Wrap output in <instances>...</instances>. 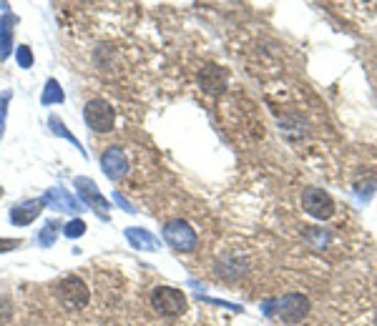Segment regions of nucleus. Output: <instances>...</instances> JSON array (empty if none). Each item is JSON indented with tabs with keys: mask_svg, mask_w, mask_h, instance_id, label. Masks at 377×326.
Returning <instances> with one entry per match:
<instances>
[{
	"mask_svg": "<svg viewBox=\"0 0 377 326\" xmlns=\"http://www.w3.org/2000/svg\"><path fill=\"white\" fill-rule=\"evenodd\" d=\"M264 313L267 316H276L282 324H300L309 313V299L304 294H287L276 301H267L264 304Z\"/></svg>",
	"mask_w": 377,
	"mask_h": 326,
	"instance_id": "nucleus-1",
	"label": "nucleus"
},
{
	"mask_svg": "<svg viewBox=\"0 0 377 326\" xmlns=\"http://www.w3.org/2000/svg\"><path fill=\"white\" fill-rule=\"evenodd\" d=\"M56 296L61 301V306L68 309V311H81L91 301V291H88L81 276H63L56 284Z\"/></svg>",
	"mask_w": 377,
	"mask_h": 326,
	"instance_id": "nucleus-2",
	"label": "nucleus"
},
{
	"mask_svg": "<svg viewBox=\"0 0 377 326\" xmlns=\"http://www.w3.org/2000/svg\"><path fill=\"white\" fill-rule=\"evenodd\" d=\"M161 233H163L166 246L179 251V254H191V251H196V246H199V236H196V231L191 228V224L184 219L166 221Z\"/></svg>",
	"mask_w": 377,
	"mask_h": 326,
	"instance_id": "nucleus-3",
	"label": "nucleus"
},
{
	"mask_svg": "<svg viewBox=\"0 0 377 326\" xmlns=\"http://www.w3.org/2000/svg\"><path fill=\"white\" fill-rule=\"evenodd\" d=\"M73 188H75V194H78V199H81L83 206L91 208V211H94L98 219L108 221L111 201L101 194V188L96 186L94 178H88V176H75V178H73Z\"/></svg>",
	"mask_w": 377,
	"mask_h": 326,
	"instance_id": "nucleus-4",
	"label": "nucleus"
},
{
	"mask_svg": "<svg viewBox=\"0 0 377 326\" xmlns=\"http://www.w3.org/2000/svg\"><path fill=\"white\" fill-rule=\"evenodd\" d=\"M83 121L94 133H111L116 131V111L108 100L91 98L83 106Z\"/></svg>",
	"mask_w": 377,
	"mask_h": 326,
	"instance_id": "nucleus-5",
	"label": "nucleus"
},
{
	"mask_svg": "<svg viewBox=\"0 0 377 326\" xmlns=\"http://www.w3.org/2000/svg\"><path fill=\"white\" fill-rule=\"evenodd\" d=\"M149 301H151V309H154L158 316H182L188 306L184 291L174 286H156L151 291Z\"/></svg>",
	"mask_w": 377,
	"mask_h": 326,
	"instance_id": "nucleus-6",
	"label": "nucleus"
},
{
	"mask_svg": "<svg viewBox=\"0 0 377 326\" xmlns=\"http://www.w3.org/2000/svg\"><path fill=\"white\" fill-rule=\"evenodd\" d=\"M302 208H304L312 219L327 221L334 213V201L327 191L312 186V188H304V191H302Z\"/></svg>",
	"mask_w": 377,
	"mask_h": 326,
	"instance_id": "nucleus-7",
	"label": "nucleus"
},
{
	"mask_svg": "<svg viewBox=\"0 0 377 326\" xmlns=\"http://www.w3.org/2000/svg\"><path fill=\"white\" fill-rule=\"evenodd\" d=\"M98 161H101V171H103L108 181L113 183H119L121 178H126V173H128V158H126L121 146H108V148L101 153Z\"/></svg>",
	"mask_w": 377,
	"mask_h": 326,
	"instance_id": "nucleus-8",
	"label": "nucleus"
},
{
	"mask_svg": "<svg viewBox=\"0 0 377 326\" xmlns=\"http://www.w3.org/2000/svg\"><path fill=\"white\" fill-rule=\"evenodd\" d=\"M40 199H43L45 208H53V211H58V213H68V216H75V213L81 211V203H78V199L71 194L68 188H63V186L48 188V191H45Z\"/></svg>",
	"mask_w": 377,
	"mask_h": 326,
	"instance_id": "nucleus-9",
	"label": "nucleus"
},
{
	"mask_svg": "<svg viewBox=\"0 0 377 326\" xmlns=\"http://www.w3.org/2000/svg\"><path fill=\"white\" fill-rule=\"evenodd\" d=\"M45 203L43 199H25V201H18V203H13L10 211H8V219H10L13 226H31L38 221V216L43 213Z\"/></svg>",
	"mask_w": 377,
	"mask_h": 326,
	"instance_id": "nucleus-10",
	"label": "nucleus"
},
{
	"mask_svg": "<svg viewBox=\"0 0 377 326\" xmlns=\"http://www.w3.org/2000/svg\"><path fill=\"white\" fill-rule=\"evenodd\" d=\"M124 236L126 241L131 244V249L136 251H149V254H154V251L161 249V241H158L149 228H141V226H128V228H124Z\"/></svg>",
	"mask_w": 377,
	"mask_h": 326,
	"instance_id": "nucleus-11",
	"label": "nucleus"
},
{
	"mask_svg": "<svg viewBox=\"0 0 377 326\" xmlns=\"http://www.w3.org/2000/svg\"><path fill=\"white\" fill-rule=\"evenodd\" d=\"M199 81H201V88H204L207 93H219V91H224L226 75H224V70L216 68V65H207V68L201 70Z\"/></svg>",
	"mask_w": 377,
	"mask_h": 326,
	"instance_id": "nucleus-12",
	"label": "nucleus"
},
{
	"mask_svg": "<svg viewBox=\"0 0 377 326\" xmlns=\"http://www.w3.org/2000/svg\"><path fill=\"white\" fill-rule=\"evenodd\" d=\"M13 23H15V18H13L10 13H6L0 18V61L10 58V53L15 50L13 48Z\"/></svg>",
	"mask_w": 377,
	"mask_h": 326,
	"instance_id": "nucleus-13",
	"label": "nucleus"
},
{
	"mask_svg": "<svg viewBox=\"0 0 377 326\" xmlns=\"http://www.w3.org/2000/svg\"><path fill=\"white\" fill-rule=\"evenodd\" d=\"M48 125H50V131H53V136L63 138V141H68V143L73 146V148L78 150V153H81L83 158L88 156V153H86V148H83V143H81V141H78V138L73 136V133L68 131V125L63 123V121L58 118V116H50V118H48Z\"/></svg>",
	"mask_w": 377,
	"mask_h": 326,
	"instance_id": "nucleus-14",
	"label": "nucleus"
},
{
	"mask_svg": "<svg viewBox=\"0 0 377 326\" xmlns=\"http://www.w3.org/2000/svg\"><path fill=\"white\" fill-rule=\"evenodd\" d=\"M63 100H66V93H63L61 83L56 78H48L40 91V106H61Z\"/></svg>",
	"mask_w": 377,
	"mask_h": 326,
	"instance_id": "nucleus-15",
	"label": "nucleus"
},
{
	"mask_svg": "<svg viewBox=\"0 0 377 326\" xmlns=\"http://www.w3.org/2000/svg\"><path fill=\"white\" fill-rule=\"evenodd\" d=\"M63 226L58 224V221H45L43 228L36 233V241L40 249H50V246L56 244V238H58V231H61Z\"/></svg>",
	"mask_w": 377,
	"mask_h": 326,
	"instance_id": "nucleus-16",
	"label": "nucleus"
},
{
	"mask_svg": "<svg viewBox=\"0 0 377 326\" xmlns=\"http://www.w3.org/2000/svg\"><path fill=\"white\" fill-rule=\"evenodd\" d=\"M86 228H88V226H86V221H83V219H71L68 224L61 228V233L66 238H81L83 233H86Z\"/></svg>",
	"mask_w": 377,
	"mask_h": 326,
	"instance_id": "nucleus-17",
	"label": "nucleus"
},
{
	"mask_svg": "<svg viewBox=\"0 0 377 326\" xmlns=\"http://www.w3.org/2000/svg\"><path fill=\"white\" fill-rule=\"evenodd\" d=\"M15 61H18V65L23 70H31L33 68V63H36V58H33V50L28 48V45H15Z\"/></svg>",
	"mask_w": 377,
	"mask_h": 326,
	"instance_id": "nucleus-18",
	"label": "nucleus"
},
{
	"mask_svg": "<svg viewBox=\"0 0 377 326\" xmlns=\"http://www.w3.org/2000/svg\"><path fill=\"white\" fill-rule=\"evenodd\" d=\"M13 91H3L0 93V141L6 136V125H8V106H10Z\"/></svg>",
	"mask_w": 377,
	"mask_h": 326,
	"instance_id": "nucleus-19",
	"label": "nucleus"
},
{
	"mask_svg": "<svg viewBox=\"0 0 377 326\" xmlns=\"http://www.w3.org/2000/svg\"><path fill=\"white\" fill-rule=\"evenodd\" d=\"M10 319H13V304L6 296H0V324H8Z\"/></svg>",
	"mask_w": 377,
	"mask_h": 326,
	"instance_id": "nucleus-20",
	"label": "nucleus"
},
{
	"mask_svg": "<svg viewBox=\"0 0 377 326\" xmlns=\"http://www.w3.org/2000/svg\"><path fill=\"white\" fill-rule=\"evenodd\" d=\"M113 203H116V206H121L124 208L126 213H136V208H133V203H128V199H126V196H121V191H113Z\"/></svg>",
	"mask_w": 377,
	"mask_h": 326,
	"instance_id": "nucleus-21",
	"label": "nucleus"
},
{
	"mask_svg": "<svg viewBox=\"0 0 377 326\" xmlns=\"http://www.w3.org/2000/svg\"><path fill=\"white\" fill-rule=\"evenodd\" d=\"M18 246H20L18 238H3V241H0V254H8V251L18 249Z\"/></svg>",
	"mask_w": 377,
	"mask_h": 326,
	"instance_id": "nucleus-22",
	"label": "nucleus"
},
{
	"mask_svg": "<svg viewBox=\"0 0 377 326\" xmlns=\"http://www.w3.org/2000/svg\"><path fill=\"white\" fill-rule=\"evenodd\" d=\"M3 196H6V188H3V186H0V199H3Z\"/></svg>",
	"mask_w": 377,
	"mask_h": 326,
	"instance_id": "nucleus-23",
	"label": "nucleus"
}]
</instances>
